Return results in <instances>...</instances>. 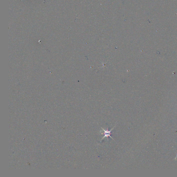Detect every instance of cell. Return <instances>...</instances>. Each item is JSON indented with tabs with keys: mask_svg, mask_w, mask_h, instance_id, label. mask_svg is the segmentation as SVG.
<instances>
[{
	"mask_svg": "<svg viewBox=\"0 0 177 177\" xmlns=\"http://www.w3.org/2000/svg\"><path fill=\"white\" fill-rule=\"evenodd\" d=\"M115 126L113 128H112V129H111L110 130H108V128L106 130H105V129H104L103 128L101 127L102 129V130H103V133H102V134H104V136H103V137H102V139L101 140V141L102 140H103V139L104 138H105V137H107V138H108V137H110L111 138V139H112L113 140V138L111 136V131L112 130L114 129V128H115Z\"/></svg>",
	"mask_w": 177,
	"mask_h": 177,
	"instance_id": "6da1fadb",
	"label": "cell"
}]
</instances>
